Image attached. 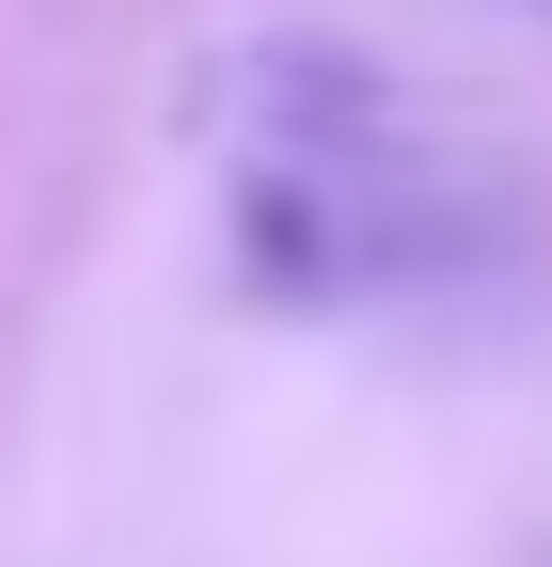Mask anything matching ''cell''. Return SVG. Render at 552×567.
I'll list each match as a JSON object with an SVG mask.
<instances>
[{
    "instance_id": "6da1fadb",
    "label": "cell",
    "mask_w": 552,
    "mask_h": 567,
    "mask_svg": "<svg viewBox=\"0 0 552 567\" xmlns=\"http://www.w3.org/2000/svg\"><path fill=\"white\" fill-rule=\"evenodd\" d=\"M205 142H222V237L285 316H442L521 268V189L364 48L237 32L205 80Z\"/></svg>"
}]
</instances>
